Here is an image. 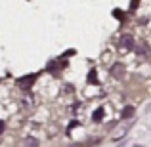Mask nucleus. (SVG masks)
I'll return each mask as SVG.
<instances>
[{
  "label": "nucleus",
  "mask_w": 151,
  "mask_h": 147,
  "mask_svg": "<svg viewBox=\"0 0 151 147\" xmlns=\"http://www.w3.org/2000/svg\"><path fill=\"white\" fill-rule=\"evenodd\" d=\"M134 115V107L132 105H128V107H124L122 109V118H130Z\"/></svg>",
  "instance_id": "3"
},
{
  "label": "nucleus",
  "mask_w": 151,
  "mask_h": 147,
  "mask_svg": "<svg viewBox=\"0 0 151 147\" xmlns=\"http://www.w3.org/2000/svg\"><path fill=\"white\" fill-rule=\"evenodd\" d=\"M37 145H38L37 140H27L25 141V147H37Z\"/></svg>",
  "instance_id": "6"
},
{
  "label": "nucleus",
  "mask_w": 151,
  "mask_h": 147,
  "mask_svg": "<svg viewBox=\"0 0 151 147\" xmlns=\"http://www.w3.org/2000/svg\"><path fill=\"white\" fill-rule=\"evenodd\" d=\"M101 117H103V109H98V111H96V115H94V120L100 122V120H101Z\"/></svg>",
  "instance_id": "5"
},
{
  "label": "nucleus",
  "mask_w": 151,
  "mask_h": 147,
  "mask_svg": "<svg viewBox=\"0 0 151 147\" xmlns=\"http://www.w3.org/2000/svg\"><path fill=\"white\" fill-rule=\"evenodd\" d=\"M119 48L122 52H130L136 48V42H134V37L132 34H122V38L119 40Z\"/></svg>",
  "instance_id": "1"
},
{
  "label": "nucleus",
  "mask_w": 151,
  "mask_h": 147,
  "mask_svg": "<svg viewBox=\"0 0 151 147\" xmlns=\"http://www.w3.org/2000/svg\"><path fill=\"white\" fill-rule=\"evenodd\" d=\"M136 54H140V55H144V57H145V55H147L149 54V50H147V46H145V44H138L136 46Z\"/></svg>",
  "instance_id": "4"
},
{
  "label": "nucleus",
  "mask_w": 151,
  "mask_h": 147,
  "mask_svg": "<svg viewBox=\"0 0 151 147\" xmlns=\"http://www.w3.org/2000/svg\"><path fill=\"white\" fill-rule=\"evenodd\" d=\"M111 75H113L115 78H122V75H124V67H122L121 63H115V65L111 67Z\"/></svg>",
  "instance_id": "2"
}]
</instances>
